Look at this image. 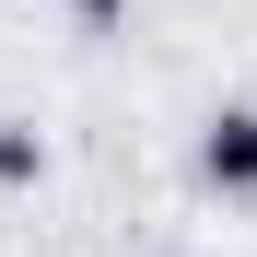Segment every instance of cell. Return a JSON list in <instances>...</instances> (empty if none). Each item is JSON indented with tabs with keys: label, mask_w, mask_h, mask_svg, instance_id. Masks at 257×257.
<instances>
[{
	"label": "cell",
	"mask_w": 257,
	"mask_h": 257,
	"mask_svg": "<svg viewBox=\"0 0 257 257\" xmlns=\"http://www.w3.org/2000/svg\"><path fill=\"white\" fill-rule=\"evenodd\" d=\"M0 187H47V128L0 117Z\"/></svg>",
	"instance_id": "2"
},
{
	"label": "cell",
	"mask_w": 257,
	"mask_h": 257,
	"mask_svg": "<svg viewBox=\"0 0 257 257\" xmlns=\"http://www.w3.org/2000/svg\"><path fill=\"white\" fill-rule=\"evenodd\" d=\"M70 12H82V24H117V12H128V0H70Z\"/></svg>",
	"instance_id": "3"
},
{
	"label": "cell",
	"mask_w": 257,
	"mask_h": 257,
	"mask_svg": "<svg viewBox=\"0 0 257 257\" xmlns=\"http://www.w3.org/2000/svg\"><path fill=\"white\" fill-rule=\"evenodd\" d=\"M199 187L257 199V105H210L199 117Z\"/></svg>",
	"instance_id": "1"
}]
</instances>
